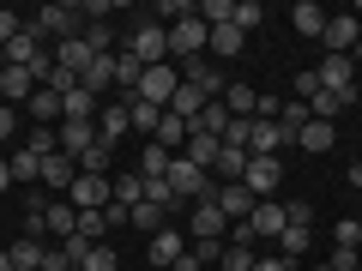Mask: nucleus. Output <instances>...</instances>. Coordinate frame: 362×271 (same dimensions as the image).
<instances>
[{
  "label": "nucleus",
  "instance_id": "1",
  "mask_svg": "<svg viewBox=\"0 0 362 271\" xmlns=\"http://www.w3.org/2000/svg\"><path fill=\"white\" fill-rule=\"evenodd\" d=\"M121 54H133L139 66H163L169 61V25H151V18L133 25V37H127V49H121Z\"/></svg>",
  "mask_w": 362,
  "mask_h": 271
},
{
  "label": "nucleus",
  "instance_id": "2",
  "mask_svg": "<svg viewBox=\"0 0 362 271\" xmlns=\"http://www.w3.org/2000/svg\"><path fill=\"white\" fill-rule=\"evenodd\" d=\"M30 30L37 37H54V42H73V37H85V6H42L30 18Z\"/></svg>",
  "mask_w": 362,
  "mask_h": 271
},
{
  "label": "nucleus",
  "instance_id": "3",
  "mask_svg": "<svg viewBox=\"0 0 362 271\" xmlns=\"http://www.w3.org/2000/svg\"><path fill=\"white\" fill-rule=\"evenodd\" d=\"M175 90H181V66H145L139 73V90H133V97H139V103H157V109H169L175 103Z\"/></svg>",
  "mask_w": 362,
  "mask_h": 271
},
{
  "label": "nucleus",
  "instance_id": "4",
  "mask_svg": "<svg viewBox=\"0 0 362 271\" xmlns=\"http://www.w3.org/2000/svg\"><path fill=\"white\" fill-rule=\"evenodd\" d=\"M206 42H211V25L206 18H181V25H169V54H175V61H199V54H206Z\"/></svg>",
  "mask_w": 362,
  "mask_h": 271
},
{
  "label": "nucleus",
  "instance_id": "5",
  "mask_svg": "<svg viewBox=\"0 0 362 271\" xmlns=\"http://www.w3.org/2000/svg\"><path fill=\"white\" fill-rule=\"evenodd\" d=\"M320 42H326V54H356V42H362V18H356V13H326Z\"/></svg>",
  "mask_w": 362,
  "mask_h": 271
},
{
  "label": "nucleus",
  "instance_id": "6",
  "mask_svg": "<svg viewBox=\"0 0 362 271\" xmlns=\"http://www.w3.org/2000/svg\"><path fill=\"white\" fill-rule=\"evenodd\" d=\"M278 181H284V163H278V157H247L242 187H247L254 199H278Z\"/></svg>",
  "mask_w": 362,
  "mask_h": 271
},
{
  "label": "nucleus",
  "instance_id": "7",
  "mask_svg": "<svg viewBox=\"0 0 362 271\" xmlns=\"http://www.w3.org/2000/svg\"><path fill=\"white\" fill-rule=\"evenodd\" d=\"M223 229H230V217H223L218 199H199V205L187 211V235H194V241H223Z\"/></svg>",
  "mask_w": 362,
  "mask_h": 271
},
{
  "label": "nucleus",
  "instance_id": "8",
  "mask_svg": "<svg viewBox=\"0 0 362 271\" xmlns=\"http://www.w3.org/2000/svg\"><path fill=\"white\" fill-rule=\"evenodd\" d=\"M314 73H320L326 90H338V97H350V103H356V61H350V54H326Z\"/></svg>",
  "mask_w": 362,
  "mask_h": 271
},
{
  "label": "nucleus",
  "instance_id": "9",
  "mask_svg": "<svg viewBox=\"0 0 362 271\" xmlns=\"http://www.w3.org/2000/svg\"><path fill=\"white\" fill-rule=\"evenodd\" d=\"M66 199H73V211H103L109 199H115V181H109V175H78Z\"/></svg>",
  "mask_w": 362,
  "mask_h": 271
},
{
  "label": "nucleus",
  "instance_id": "10",
  "mask_svg": "<svg viewBox=\"0 0 362 271\" xmlns=\"http://www.w3.org/2000/svg\"><path fill=\"white\" fill-rule=\"evenodd\" d=\"M247 229H254L259 241H266V235H272V241H278V235L290 229V211L278 205V199H259V205H254V217H247Z\"/></svg>",
  "mask_w": 362,
  "mask_h": 271
},
{
  "label": "nucleus",
  "instance_id": "11",
  "mask_svg": "<svg viewBox=\"0 0 362 271\" xmlns=\"http://www.w3.org/2000/svg\"><path fill=\"white\" fill-rule=\"evenodd\" d=\"M115 66H121V54H90V66L78 73V90H90V97H103V90L115 85Z\"/></svg>",
  "mask_w": 362,
  "mask_h": 271
},
{
  "label": "nucleus",
  "instance_id": "12",
  "mask_svg": "<svg viewBox=\"0 0 362 271\" xmlns=\"http://www.w3.org/2000/svg\"><path fill=\"white\" fill-rule=\"evenodd\" d=\"M73 181H78V163L66 151L42 157V187H49V193H73Z\"/></svg>",
  "mask_w": 362,
  "mask_h": 271
},
{
  "label": "nucleus",
  "instance_id": "13",
  "mask_svg": "<svg viewBox=\"0 0 362 271\" xmlns=\"http://www.w3.org/2000/svg\"><path fill=\"white\" fill-rule=\"evenodd\" d=\"M218 205H223V217H230V223H247V217H254V205H259V199L247 193L242 181H223V187H218Z\"/></svg>",
  "mask_w": 362,
  "mask_h": 271
},
{
  "label": "nucleus",
  "instance_id": "14",
  "mask_svg": "<svg viewBox=\"0 0 362 271\" xmlns=\"http://www.w3.org/2000/svg\"><path fill=\"white\" fill-rule=\"evenodd\" d=\"M73 229H78V211H73V199H49V205H42V235L66 241Z\"/></svg>",
  "mask_w": 362,
  "mask_h": 271
},
{
  "label": "nucleus",
  "instance_id": "15",
  "mask_svg": "<svg viewBox=\"0 0 362 271\" xmlns=\"http://www.w3.org/2000/svg\"><path fill=\"white\" fill-rule=\"evenodd\" d=\"M127 127H133L127 103H109V109H97V139H103V145H121V139H127Z\"/></svg>",
  "mask_w": 362,
  "mask_h": 271
},
{
  "label": "nucleus",
  "instance_id": "16",
  "mask_svg": "<svg viewBox=\"0 0 362 271\" xmlns=\"http://www.w3.org/2000/svg\"><path fill=\"white\" fill-rule=\"evenodd\" d=\"M90 145H97V121H61V151L73 157V163L90 151Z\"/></svg>",
  "mask_w": 362,
  "mask_h": 271
},
{
  "label": "nucleus",
  "instance_id": "17",
  "mask_svg": "<svg viewBox=\"0 0 362 271\" xmlns=\"http://www.w3.org/2000/svg\"><path fill=\"white\" fill-rule=\"evenodd\" d=\"M181 157H187V163H199V169L211 175V169H218V157H223V139H206V133H187Z\"/></svg>",
  "mask_w": 362,
  "mask_h": 271
},
{
  "label": "nucleus",
  "instance_id": "18",
  "mask_svg": "<svg viewBox=\"0 0 362 271\" xmlns=\"http://www.w3.org/2000/svg\"><path fill=\"white\" fill-rule=\"evenodd\" d=\"M290 25H296V37H320L326 30V6L320 0H296V6H290Z\"/></svg>",
  "mask_w": 362,
  "mask_h": 271
},
{
  "label": "nucleus",
  "instance_id": "19",
  "mask_svg": "<svg viewBox=\"0 0 362 271\" xmlns=\"http://www.w3.org/2000/svg\"><path fill=\"white\" fill-rule=\"evenodd\" d=\"M223 109H230V121H254L259 90H254V85H223Z\"/></svg>",
  "mask_w": 362,
  "mask_h": 271
},
{
  "label": "nucleus",
  "instance_id": "20",
  "mask_svg": "<svg viewBox=\"0 0 362 271\" xmlns=\"http://www.w3.org/2000/svg\"><path fill=\"white\" fill-rule=\"evenodd\" d=\"M37 54H42V37L30 30V18H25V30H18V37L6 42V66H30Z\"/></svg>",
  "mask_w": 362,
  "mask_h": 271
},
{
  "label": "nucleus",
  "instance_id": "21",
  "mask_svg": "<svg viewBox=\"0 0 362 271\" xmlns=\"http://www.w3.org/2000/svg\"><path fill=\"white\" fill-rule=\"evenodd\" d=\"M54 66H66V73H85V66H90V42L85 37H73V42H54Z\"/></svg>",
  "mask_w": 362,
  "mask_h": 271
},
{
  "label": "nucleus",
  "instance_id": "22",
  "mask_svg": "<svg viewBox=\"0 0 362 271\" xmlns=\"http://www.w3.org/2000/svg\"><path fill=\"white\" fill-rule=\"evenodd\" d=\"M332 139H338V127H332V121H308V127L296 133V145H302V151H314V157H320V151H332Z\"/></svg>",
  "mask_w": 362,
  "mask_h": 271
},
{
  "label": "nucleus",
  "instance_id": "23",
  "mask_svg": "<svg viewBox=\"0 0 362 271\" xmlns=\"http://www.w3.org/2000/svg\"><path fill=\"white\" fill-rule=\"evenodd\" d=\"M127 115H133V133L157 139V127H163V115H169V109H157V103H139V97H133V103H127Z\"/></svg>",
  "mask_w": 362,
  "mask_h": 271
},
{
  "label": "nucleus",
  "instance_id": "24",
  "mask_svg": "<svg viewBox=\"0 0 362 271\" xmlns=\"http://www.w3.org/2000/svg\"><path fill=\"white\" fill-rule=\"evenodd\" d=\"M206 49L218 54V61H235V54L247 49V37H242V30H235V25H218V30H211V42H206Z\"/></svg>",
  "mask_w": 362,
  "mask_h": 271
},
{
  "label": "nucleus",
  "instance_id": "25",
  "mask_svg": "<svg viewBox=\"0 0 362 271\" xmlns=\"http://www.w3.org/2000/svg\"><path fill=\"white\" fill-rule=\"evenodd\" d=\"M42 253H49V247H42V241H30V235H25V241H13V247H6L13 271H42Z\"/></svg>",
  "mask_w": 362,
  "mask_h": 271
},
{
  "label": "nucleus",
  "instance_id": "26",
  "mask_svg": "<svg viewBox=\"0 0 362 271\" xmlns=\"http://www.w3.org/2000/svg\"><path fill=\"white\" fill-rule=\"evenodd\" d=\"M61 121H97V97H90V90H66L61 97Z\"/></svg>",
  "mask_w": 362,
  "mask_h": 271
},
{
  "label": "nucleus",
  "instance_id": "27",
  "mask_svg": "<svg viewBox=\"0 0 362 271\" xmlns=\"http://www.w3.org/2000/svg\"><path fill=\"white\" fill-rule=\"evenodd\" d=\"M78 271H121V253H115V241H90V253L78 259Z\"/></svg>",
  "mask_w": 362,
  "mask_h": 271
},
{
  "label": "nucleus",
  "instance_id": "28",
  "mask_svg": "<svg viewBox=\"0 0 362 271\" xmlns=\"http://www.w3.org/2000/svg\"><path fill=\"white\" fill-rule=\"evenodd\" d=\"M308 103H296V97H290V103H284V115H278V133H284V145H296V133L302 127H308Z\"/></svg>",
  "mask_w": 362,
  "mask_h": 271
},
{
  "label": "nucleus",
  "instance_id": "29",
  "mask_svg": "<svg viewBox=\"0 0 362 271\" xmlns=\"http://www.w3.org/2000/svg\"><path fill=\"white\" fill-rule=\"evenodd\" d=\"M308 247H314V229H302V223H290V229L278 235V253L284 259H308Z\"/></svg>",
  "mask_w": 362,
  "mask_h": 271
},
{
  "label": "nucleus",
  "instance_id": "30",
  "mask_svg": "<svg viewBox=\"0 0 362 271\" xmlns=\"http://www.w3.org/2000/svg\"><path fill=\"white\" fill-rule=\"evenodd\" d=\"M181 253H187V247H181V229H157L151 235V259H157V265H175Z\"/></svg>",
  "mask_w": 362,
  "mask_h": 271
},
{
  "label": "nucleus",
  "instance_id": "31",
  "mask_svg": "<svg viewBox=\"0 0 362 271\" xmlns=\"http://www.w3.org/2000/svg\"><path fill=\"white\" fill-rule=\"evenodd\" d=\"M6 169H13V187H18V181H42V157H37V151H25V145L6 157Z\"/></svg>",
  "mask_w": 362,
  "mask_h": 271
},
{
  "label": "nucleus",
  "instance_id": "32",
  "mask_svg": "<svg viewBox=\"0 0 362 271\" xmlns=\"http://www.w3.org/2000/svg\"><path fill=\"white\" fill-rule=\"evenodd\" d=\"M338 109H350V97H338V90H326V85L308 97V115H314V121H332Z\"/></svg>",
  "mask_w": 362,
  "mask_h": 271
},
{
  "label": "nucleus",
  "instance_id": "33",
  "mask_svg": "<svg viewBox=\"0 0 362 271\" xmlns=\"http://www.w3.org/2000/svg\"><path fill=\"white\" fill-rule=\"evenodd\" d=\"M332 253H362V217H344L332 229Z\"/></svg>",
  "mask_w": 362,
  "mask_h": 271
},
{
  "label": "nucleus",
  "instance_id": "34",
  "mask_svg": "<svg viewBox=\"0 0 362 271\" xmlns=\"http://www.w3.org/2000/svg\"><path fill=\"white\" fill-rule=\"evenodd\" d=\"M127 223H133V229H145V235H157V229H163V211H157L151 199H139V205H127Z\"/></svg>",
  "mask_w": 362,
  "mask_h": 271
},
{
  "label": "nucleus",
  "instance_id": "35",
  "mask_svg": "<svg viewBox=\"0 0 362 271\" xmlns=\"http://www.w3.org/2000/svg\"><path fill=\"white\" fill-rule=\"evenodd\" d=\"M109 157H115V145H103V139H97L85 157H78V175H109Z\"/></svg>",
  "mask_w": 362,
  "mask_h": 271
},
{
  "label": "nucleus",
  "instance_id": "36",
  "mask_svg": "<svg viewBox=\"0 0 362 271\" xmlns=\"http://www.w3.org/2000/svg\"><path fill=\"white\" fill-rule=\"evenodd\" d=\"M157 145H163V151H181V145H187V121H181V115H163V127H157Z\"/></svg>",
  "mask_w": 362,
  "mask_h": 271
},
{
  "label": "nucleus",
  "instance_id": "37",
  "mask_svg": "<svg viewBox=\"0 0 362 271\" xmlns=\"http://www.w3.org/2000/svg\"><path fill=\"white\" fill-rule=\"evenodd\" d=\"M199 18H206L211 30H218V25H235V0H199Z\"/></svg>",
  "mask_w": 362,
  "mask_h": 271
},
{
  "label": "nucleus",
  "instance_id": "38",
  "mask_svg": "<svg viewBox=\"0 0 362 271\" xmlns=\"http://www.w3.org/2000/svg\"><path fill=\"white\" fill-rule=\"evenodd\" d=\"M259 25H266V6H259V0H235V30L247 37V30H259Z\"/></svg>",
  "mask_w": 362,
  "mask_h": 271
},
{
  "label": "nucleus",
  "instance_id": "39",
  "mask_svg": "<svg viewBox=\"0 0 362 271\" xmlns=\"http://www.w3.org/2000/svg\"><path fill=\"white\" fill-rule=\"evenodd\" d=\"M73 235H85V241H109V217H103V211H78V229Z\"/></svg>",
  "mask_w": 362,
  "mask_h": 271
},
{
  "label": "nucleus",
  "instance_id": "40",
  "mask_svg": "<svg viewBox=\"0 0 362 271\" xmlns=\"http://www.w3.org/2000/svg\"><path fill=\"white\" fill-rule=\"evenodd\" d=\"M115 199H121V205H139V199H145V181H139V169H133V175H115Z\"/></svg>",
  "mask_w": 362,
  "mask_h": 271
},
{
  "label": "nucleus",
  "instance_id": "41",
  "mask_svg": "<svg viewBox=\"0 0 362 271\" xmlns=\"http://www.w3.org/2000/svg\"><path fill=\"white\" fill-rule=\"evenodd\" d=\"M85 42H90V54H115V30L109 25H85Z\"/></svg>",
  "mask_w": 362,
  "mask_h": 271
},
{
  "label": "nucleus",
  "instance_id": "42",
  "mask_svg": "<svg viewBox=\"0 0 362 271\" xmlns=\"http://www.w3.org/2000/svg\"><path fill=\"white\" fill-rule=\"evenodd\" d=\"M223 271H254V253H247V247H230V241H223Z\"/></svg>",
  "mask_w": 362,
  "mask_h": 271
},
{
  "label": "nucleus",
  "instance_id": "43",
  "mask_svg": "<svg viewBox=\"0 0 362 271\" xmlns=\"http://www.w3.org/2000/svg\"><path fill=\"white\" fill-rule=\"evenodd\" d=\"M187 253H194L199 265H223V241H194Z\"/></svg>",
  "mask_w": 362,
  "mask_h": 271
},
{
  "label": "nucleus",
  "instance_id": "44",
  "mask_svg": "<svg viewBox=\"0 0 362 271\" xmlns=\"http://www.w3.org/2000/svg\"><path fill=\"white\" fill-rule=\"evenodd\" d=\"M18 30H25V18H18V13H6V6H0V49H6V42H13Z\"/></svg>",
  "mask_w": 362,
  "mask_h": 271
},
{
  "label": "nucleus",
  "instance_id": "45",
  "mask_svg": "<svg viewBox=\"0 0 362 271\" xmlns=\"http://www.w3.org/2000/svg\"><path fill=\"white\" fill-rule=\"evenodd\" d=\"M290 223H302V229H314V205H308V199H290Z\"/></svg>",
  "mask_w": 362,
  "mask_h": 271
},
{
  "label": "nucleus",
  "instance_id": "46",
  "mask_svg": "<svg viewBox=\"0 0 362 271\" xmlns=\"http://www.w3.org/2000/svg\"><path fill=\"white\" fill-rule=\"evenodd\" d=\"M13 133H18V109H6V103H0V145L13 139Z\"/></svg>",
  "mask_w": 362,
  "mask_h": 271
},
{
  "label": "nucleus",
  "instance_id": "47",
  "mask_svg": "<svg viewBox=\"0 0 362 271\" xmlns=\"http://www.w3.org/2000/svg\"><path fill=\"white\" fill-rule=\"evenodd\" d=\"M284 115V103H278V97H259V109H254V121H278Z\"/></svg>",
  "mask_w": 362,
  "mask_h": 271
},
{
  "label": "nucleus",
  "instance_id": "48",
  "mask_svg": "<svg viewBox=\"0 0 362 271\" xmlns=\"http://www.w3.org/2000/svg\"><path fill=\"white\" fill-rule=\"evenodd\" d=\"M254 241H259V235L247 229V223H235V235H230V247H247V253H254Z\"/></svg>",
  "mask_w": 362,
  "mask_h": 271
},
{
  "label": "nucleus",
  "instance_id": "49",
  "mask_svg": "<svg viewBox=\"0 0 362 271\" xmlns=\"http://www.w3.org/2000/svg\"><path fill=\"white\" fill-rule=\"evenodd\" d=\"M254 271H290V259H254Z\"/></svg>",
  "mask_w": 362,
  "mask_h": 271
},
{
  "label": "nucleus",
  "instance_id": "50",
  "mask_svg": "<svg viewBox=\"0 0 362 271\" xmlns=\"http://www.w3.org/2000/svg\"><path fill=\"white\" fill-rule=\"evenodd\" d=\"M169 271H199V259H194V253H181V259H175Z\"/></svg>",
  "mask_w": 362,
  "mask_h": 271
},
{
  "label": "nucleus",
  "instance_id": "51",
  "mask_svg": "<svg viewBox=\"0 0 362 271\" xmlns=\"http://www.w3.org/2000/svg\"><path fill=\"white\" fill-rule=\"evenodd\" d=\"M6 187H13V169H6V157H0V193H6Z\"/></svg>",
  "mask_w": 362,
  "mask_h": 271
},
{
  "label": "nucleus",
  "instance_id": "52",
  "mask_svg": "<svg viewBox=\"0 0 362 271\" xmlns=\"http://www.w3.org/2000/svg\"><path fill=\"white\" fill-rule=\"evenodd\" d=\"M314 271H338V265H332V259H314Z\"/></svg>",
  "mask_w": 362,
  "mask_h": 271
},
{
  "label": "nucleus",
  "instance_id": "53",
  "mask_svg": "<svg viewBox=\"0 0 362 271\" xmlns=\"http://www.w3.org/2000/svg\"><path fill=\"white\" fill-rule=\"evenodd\" d=\"M0 271H13V259H6V253H0Z\"/></svg>",
  "mask_w": 362,
  "mask_h": 271
},
{
  "label": "nucleus",
  "instance_id": "54",
  "mask_svg": "<svg viewBox=\"0 0 362 271\" xmlns=\"http://www.w3.org/2000/svg\"><path fill=\"white\" fill-rule=\"evenodd\" d=\"M350 61H356V66H362V42H356V54H350Z\"/></svg>",
  "mask_w": 362,
  "mask_h": 271
},
{
  "label": "nucleus",
  "instance_id": "55",
  "mask_svg": "<svg viewBox=\"0 0 362 271\" xmlns=\"http://www.w3.org/2000/svg\"><path fill=\"white\" fill-rule=\"evenodd\" d=\"M356 193H362V187H356Z\"/></svg>",
  "mask_w": 362,
  "mask_h": 271
}]
</instances>
